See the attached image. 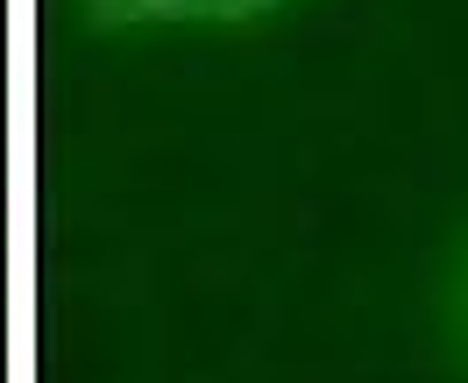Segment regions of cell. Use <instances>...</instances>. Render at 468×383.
<instances>
[{
    "label": "cell",
    "mask_w": 468,
    "mask_h": 383,
    "mask_svg": "<svg viewBox=\"0 0 468 383\" xmlns=\"http://www.w3.org/2000/svg\"><path fill=\"white\" fill-rule=\"evenodd\" d=\"M277 0H92V29H135V22H185V15H206V22H241V15H263Z\"/></svg>",
    "instance_id": "cell-1"
},
{
    "label": "cell",
    "mask_w": 468,
    "mask_h": 383,
    "mask_svg": "<svg viewBox=\"0 0 468 383\" xmlns=\"http://www.w3.org/2000/svg\"><path fill=\"white\" fill-rule=\"evenodd\" d=\"M462 326H468V263H462Z\"/></svg>",
    "instance_id": "cell-3"
},
{
    "label": "cell",
    "mask_w": 468,
    "mask_h": 383,
    "mask_svg": "<svg viewBox=\"0 0 468 383\" xmlns=\"http://www.w3.org/2000/svg\"><path fill=\"white\" fill-rule=\"evenodd\" d=\"M0 348H7V277H0Z\"/></svg>",
    "instance_id": "cell-2"
}]
</instances>
